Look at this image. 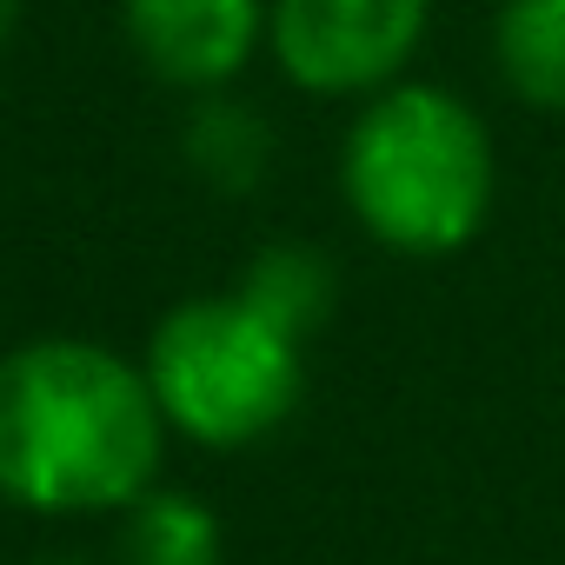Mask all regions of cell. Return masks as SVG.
<instances>
[{
  "label": "cell",
  "instance_id": "8",
  "mask_svg": "<svg viewBox=\"0 0 565 565\" xmlns=\"http://www.w3.org/2000/svg\"><path fill=\"white\" fill-rule=\"evenodd\" d=\"M246 307H259L273 327H287L294 340H313L340 300V279H333V259L307 239H273L246 259L239 287H233Z\"/></svg>",
  "mask_w": 565,
  "mask_h": 565
},
{
  "label": "cell",
  "instance_id": "1",
  "mask_svg": "<svg viewBox=\"0 0 565 565\" xmlns=\"http://www.w3.org/2000/svg\"><path fill=\"white\" fill-rule=\"evenodd\" d=\"M167 433L147 366L100 340L0 353V499L21 512H127L160 486Z\"/></svg>",
  "mask_w": 565,
  "mask_h": 565
},
{
  "label": "cell",
  "instance_id": "5",
  "mask_svg": "<svg viewBox=\"0 0 565 565\" xmlns=\"http://www.w3.org/2000/svg\"><path fill=\"white\" fill-rule=\"evenodd\" d=\"M273 0H127V41L167 87L220 94L266 47Z\"/></svg>",
  "mask_w": 565,
  "mask_h": 565
},
{
  "label": "cell",
  "instance_id": "6",
  "mask_svg": "<svg viewBox=\"0 0 565 565\" xmlns=\"http://www.w3.org/2000/svg\"><path fill=\"white\" fill-rule=\"evenodd\" d=\"M492 74L532 114H565V0H499Z\"/></svg>",
  "mask_w": 565,
  "mask_h": 565
},
{
  "label": "cell",
  "instance_id": "4",
  "mask_svg": "<svg viewBox=\"0 0 565 565\" xmlns=\"http://www.w3.org/2000/svg\"><path fill=\"white\" fill-rule=\"evenodd\" d=\"M433 34V0H273L266 54L313 100H373L406 81Z\"/></svg>",
  "mask_w": 565,
  "mask_h": 565
},
{
  "label": "cell",
  "instance_id": "11",
  "mask_svg": "<svg viewBox=\"0 0 565 565\" xmlns=\"http://www.w3.org/2000/svg\"><path fill=\"white\" fill-rule=\"evenodd\" d=\"M34 565H81V558H34Z\"/></svg>",
  "mask_w": 565,
  "mask_h": 565
},
{
  "label": "cell",
  "instance_id": "7",
  "mask_svg": "<svg viewBox=\"0 0 565 565\" xmlns=\"http://www.w3.org/2000/svg\"><path fill=\"white\" fill-rule=\"evenodd\" d=\"M180 147H186V167L220 186V193H253L266 173H273V127L253 100L239 94H200V107L186 114L180 127Z\"/></svg>",
  "mask_w": 565,
  "mask_h": 565
},
{
  "label": "cell",
  "instance_id": "10",
  "mask_svg": "<svg viewBox=\"0 0 565 565\" xmlns=\"http://www.w3.org/2000/svg\"><path fill=\"white\" fill-rule=\"evenodd\" d=\"M14 28H21V0H0V54H8Z\"/></svg>",
  "mask_w": 565,
  "mask_h": 565
},
{
  "label": "cell",
  "instance_id": "9",
  "mask_svg": "<svg viewBox=\"0 0 565 565\" xmlns=\"http://www.w3.org/2000/svg\"><path fill=\"white\" fill-rule=\"evenodd\" d=\"M114 558L120 565H220L226 539H220V519H213L206 499L153 486L147 499H134L120 512Z\"/></svg>",
  "mask_w": 565,
  "mask_h": 565
},
{
  "label": "cell",
  "instance_id": "3",
  "mask_svg": "<svg viewBox=\"0 0 565 565\" xmlns=\"http://www.w3.org/2000/svg\"><path fill=\"white\" fill-rule=\"evenodd\" d=\"M140 366L167 426L206 452L273 439L307 393V340L273 327L239 294L180 300L153 327Z\"/></svg>",
  "mask_w": 565,
  "mask_h": 565
},
{
  "label": "cell",
  "instance_id": "2",
  "mask_svg": "<svg viewBox=\"0 0 565 565\" xmlns=\"http://www.w3.org/2000/svg\"><path fill=\"white\" fill-rule=\"evenodd\" d=\"M340 193L360 233L399 259L466 253L499 193L492 127L439 81H393L360 100L340 140Z\"/></svg>",
  "mask_w": 565,
  "mask_h": 565
}]
</instances>
